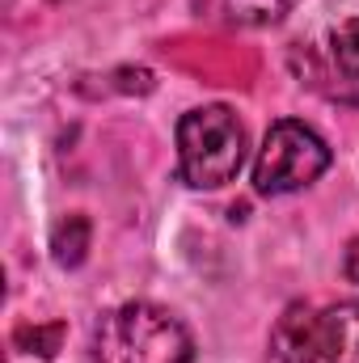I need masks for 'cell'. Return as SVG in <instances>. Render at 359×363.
<instances>
[{
    "instance_id": "obj_1",
    "label": "cell",
    "mask_w": 359,
    "mask_h": 363,
    "mask_svg": "<svg viewBox=\"0 0 359 363\" xmlns=\"http://www.w3.org/2000/svg\"><path fill=\"white\" fill-rule=\"evenodd\" d=\"M194 338L161 304L131 300L93 325V363H190Z\"/></svg>"
},
{
    "instance_id": "obj_2",
    "label": "cell",
    "mask_w": 359,
    "mask_h": 363,
    "mask_svg": "<svg viewBox=\"0 0 359 363\" xmlns=\"http://www.w3.org/2000/svg\"><path fill=\"white\" fill-rule=\"evenodd\" d=\"M245 165V127L228 106H199L178 123V174L194 190H220Z\"/></svg>"
},
{
    "instance_id": "obj_3",
    "label": "cell",
    "mask_w": 359,
    "mask_h": 363,
    "mask_svg": "<svg viewBox=\"0 0 359 363\" xmlns=\"http://www.w3.org/2000/svg\"><path fill=\"white\" fill-rule=\"evenodd\" d=\"M334 152L330 144L296 123V118H279L267 131L263 148H258V161H254V190L258 194H292V190H304L330 169Z\"/></svg>"
},
{
    "instance_id": "obj_4",
    "label": "cell",
    "mask_w": 359,
    "mask_h": 363,
    "mask_svg": "<svg viewBox=\"0 0 359 363\" xmlns=\"http://www.w3.org/2000/svg\"><path fill=\"white\" fill-rule=\"evenodd\" d=\"M309 363H359V300L317 313V338Z\"/></svg>"
},
{
    "instance_id": "obj_5",
    "label": "cell",
    "mask_w": 359,
    "mask_h": 363,
    "mask_svg": "<svg viewBox=\"0 0 359 363\" xmlns=\"http://www.w3.org/2000/svg\"><path fill=\"white\" fill-rule=\"evenodd\" d=\"M313 338H317V308L292 304L270 330V355L279 363H309L313 359Z\"/></svg>"
},
{
    "instance_id": "obj_6",
    "label": "cell",
    "mask_w": 359,
    "mask_h": 363,
    "mask_svg": "<svg viewBox=\"0 0 359 363\" xmlns=\"http://www.w3.org/2000/svg\"><path fill=\"white\" fill-rule=\"evenodd\" d=\"M60 267H81L85 262V250H89V220L85 216H68L60 228H55V241H51Z\"/></svg>"
},
{
    "instance_id": "obj_7",
    "label": "cell",
    "mask_w": 359,
    "mask_h": 363,
    "mask_svg": "<svg viewBox=\"0 0 359 363\" xmlns=\"http://www.w3.org/2000/svg\"><path fill=\"white\" fill-rule=\"evenodd\" d=\"M296 0H224L228 17L233 21H245V26H267V21H279Z\"/></svg>"
},
{
    "instance_id": "obj_8",
    "label": "cell",
    "mask_w": 359,
    "mask_h": 363,
    "mask_svg": "<svg viewBox=\"0 0 359 363\" xmlns=\"http://www.w3.org/2000/svg\"><path fill=\"white\" fill-rule=\"evenodd\" d=\"M334 60H338V68H343L347 77L359 81V17L343 21V26L334 30Z\"/></svg>"
},
{
    "instance_id": "obj_9",
    "label": "cell",
    "mask_w": 359,
    "mask_h": 363,
    "mask_svg": "<svg viewBox=\"0 0 359 363\" xmlns=\"http://www.w3.org/2000/svg\"><path fill=\"white\" fill-rule=\"evenodd\" d=\"M343 271H347L351 283H359V237L347 245V254H343Z\"/></svg>"
}]
</instances>
